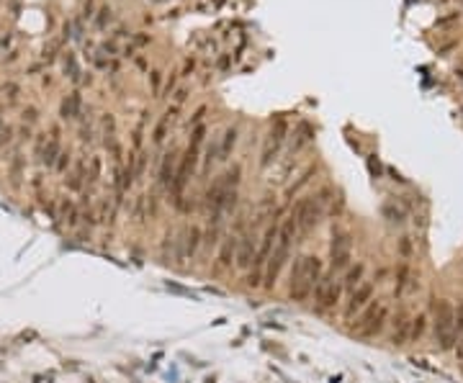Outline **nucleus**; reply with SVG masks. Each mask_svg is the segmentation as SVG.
I'll use <instances>...</instances> for the list:
<instances>
[{
	"instance_id": "obj_1",
	"label": "nucleus",
	"mask_w": 463,
	"mask_h": 383,
	"mask_svg": "<svg viewBox=\"0 0 463 383\" xmlns=\"http://www.w3.org/2000/svg\"><path fill=\"white\" fill-rule=\"evenodd\" d=\"M296 236H299L296 221H293L291 216H286L283 221H280V234H278V239H276L273 252H270V260L265 265V275H263V288L265 291H273L276 288L280 270H283V265L288 263V257H291V244H293Z\"/></svg>"
},
{
	"instance_id": "obj_2",
	"label": "nucleus",
	"mask_w": 463,
	"mask_h": 383,
	"mask_svg": "<svg viewBox=\"0 0 463 383\" xmlns=\"http://www.w3.org/2000/svg\"><path fill=\"white\" fill-rule=\"evenodd\" d=\"M432 329L440 350H453L461 337L456 334V306L448 298H435L432 303Z\"/></svg>"
},
{
	"instance_id": "obj_3",
	"label": "nucleus",
	"mask_w": 463,
	"mask_h": 383,
	"mask_svg": "<svg viewBox=\"0 0 463 383\" xmlns=\"http://www.w3.org/2000/svg\"><path fill=\"white\" fill-rule=\"evenodd\" d=\"M389 319V306L383 301H370L368 306L358 314V322L353 332L358 337H378L383 332V324Z\"/></svg>"
},
{
	"instance_id": "obj_4",
	"label": "nucleus",
	"mask_w": 463,
	"mask_h": 383,
	"mask_svg": "<svg viewBox=\"0 0 463 383\" xmlns=\"http://www.w3.org/2000/svg\"><path fill=\"white\" fill-rule=\"evenodd\" d=\"M288 298L304 303L311 298V286L307 283V255H296L288 273Z\"/></svg>"
},
{
	"instance_id": "obj_5",
	"label": "nucleus",
	"mask_w": 463,
	"mask_h": 383,
	"mask_svg": "<svg viewBox=\"0 0 463 383\" xmlns=\"http://www.w3.org/2000/svg\"><path fill=\"white\" fill-rule=\"evenodd\" d=\"M350 257H353V236L342 229H335L330 242V270L345 273L350 267Z\"/></svg>"
},
{
	"instance_id": "obj_6",
	"label": "nucleus",
	"mask_w": 463,
	"mask_h": 383,
	"mask_svg": "<svg viewBox=\"0 0 463 383\" xmlns=\"http://www.w3.org/2000/svg\"><path fill=\"white\" fill-rule=\"evenodd\" d=\"M373 294H376V280H363L353 294H347V301L342 306V319L353 322V317H358V314L373 301Z\"/></svg>"
},
{
	"instance_id": "obj_7",
	"label": "nucleus",
	"mask_w": 463,
	"mask_h": 383,
	"mask_svg": "<svg viewBox=\"0 0 463 383\" xmlns=\"http://www.w3.org/2000/svg\"><path fill=\"white\" fill-rule=\"evenodd\" d=\"M237 244H240V236H237V234H229V236H224V239H221L219 250H216V260H214V275H224L234 265Z\"/></svg>"
},
{
	"instance_id": "obj_8",
	"label": "nucleus",
	"mask_w": 463,
	"mask_h": 383,
	"mask_svg": "<svg viewBox=\"0 0 463 383\" xmlns=\"http://www.w3.org/2000/svg\"><path fill=\"white\" fill-rule=\"evenodd\" d=\"M255 252H257V242L252 232H245L240 236V244H237V257H234V267L240 273H247L252 267V260H255Z\"/></svg>"
},
{
	"instance_id": "obj_9",
	"label": "nucleus",
	"mask_w": 463,
	"mask_h": 383,
	"mask_svg": "<svg viewBox=\"0 0 463 383\" xmlns=\"http://www.w3.org/2000/svg\"><path fill=\"white\" fill-rule=\"evenodd\" d=\"M201 242H203V229L198 224H190V227L183 229L180 234V244H183V260H193L201 250Z\"/></svg>"
},
{
	"instance_id": "obj_10",
	"label": "nucleus",
	"mask_w": 463,
	"mask_h": 383,
	"mask_svg": "<svg viewBox=\"0 0 463 383\" xmlns=\"http://www.w3.org/2000/svg\"><path fill=\"white\" fill-rule=\"evenodd\" d=\"M394 332H391V342L401 347L404 342H409V332H412V317H406V311H399V314H394Z\"/></svg>"
},
{
	"instance_id": "obj_11",
	"label": "nucleus",
	"mask_w": 463,
	"mask_h": 383,
	"mask_svg": "<svg viewBox=\"0 0 463 383\" xmlns=\"http://www.w3.org/2000/svg\"><path fill=\"white\" fill-rule=\"evenodd\" d=\"M342 283H340V278L335 280V283L327 288V294H324V298H322V303H317V306H314V311L319 314V317H327V314H330L337 303H340V298H342Z\"/></svg>"
},
{
	"instance_id": "obj_12",
	"label": "nucleus",
	"mask_w": 463,
	"mask_h": 383,
	"mask_svg": "<svg viewBox=\"0 0 463 383\" xmlns=\"http://www.w3.org/2000/svg\"><path fill=\"white\" fill-rule=\"evenodd\" d=\"M363 275H366V263H355V265H350L342 278H340V283H342V291L345 294H353V291L363 283Z\"/></svg>"
},
{
	"instance_id": "obj_13",
	"label": "nucleus",
	"mask_w": 463,
	"mask_h": 383,
	"mask_svg": "<svg viewBox=\"0 0 463 383\" xmlns=\"http://www.w3.org/2000/svg\"><path fill=\"white\" fill-rule=\"evenodd\" d=\"M178 162H180V160H178V154L170 152V154H165V160H162V165H160V175H157V180H160V185L167 188V190H170L173 183H175Z\"/></svg>"
},
{
	"instance_id": "obj_14",
	"label": "nucleus",
	"mask_w": 463,
	"mask_h": 383,
	"mask_svg": "<svg viewBox=\"0 0 463 383\" xmlns=\"http://www.w3.org/2000/svg\"><path fill=\"white\" fill-rule=\"evenodd\" d=\"M327 273L324 270V263L319 260L317 255H307V283L311 286V291H314V286L319 283V278Z\"/></svg>"
},
{
	"instance_id": "obj_15",
	"label": "nucleus",
	"mask_w": 463,
	"mask_h": 383,
	"mask_svg": "<svg viewBox=\"0 0 463 383\" xmlns=\"http://www.w3.org/2000/svg\"><path fill=\"white\" fill-rule=\"evenodd\" d=\"M60 219L67 224L70 229H75L77 224H80V208H77V204L75 201H62V206H60Z\"/></svg>"
},
{
	"instance_id": "obj_16",
	"label": "nucleus",
	"mask_w": 463,
	"mask_h": 383,
	"mask_svg": "<svg viewBox=\"0 0 463 383\" xmlns=\"http://www.w3.org/2000/svg\"><path fill=\"white\" fill-rule=\"evenodd\" d=\"M219 236H221V224H211L209 221V229L203 232V242H201V247H206L209 252H214V250H219Z\"/></svg>"
},
{
	"instance_id": "obj_17",
	"label": "nucleus",
	"mask_w": 463,
	"mask_h": 383,
	"mask_svg": "<svg viewBox=\"0 0 463 383\" xmlns=\"http://www.w3.org/2000/svg\"><path fill=\"white\" fill-rule=\"evenodd\" d=\"M425 326H427V314H417V317H412V332H409L412 342H417L425 334Z\"/></svg>"
},
{
	"instance_id": "obj_18",
	"label": "nucleus",
	"mask_w": 463,
	"mask_h": 383,
	"mask_svg": "<svg viewBox=\"0 0 463 383\" xmlns=\"http://www.w3.org/2000/svg\"><path fill=\"white\" fill-rule=\"evenodd\" d=\"M394 278H397V296H401V294H404V286L409 283V265L401 263V265L397 267V275H394Z\"/></svg>"
},
{
	"instance_id": "obj_19",
	"label": "nucleus",
	"mask_w": 463,
	"mask_h": 383,
	"mask_svg": "<svg viewBox=\"0 0 463 383\" xmlns=\"http://www.w3.org/2000/svg\"><path fill=\"white\" fill-rule=\"evenodd\" d=\"M67 165H70V154H67V152H60V157H57V162H54V167H57L60 173H64V170H67Z\"/></svg>"
},
{
	"instance_id": "obj_20",
	"label": "nucleus",
	"mask_w": 463,
	"mask_h": 383,
	"mask_svg": "<svg viewBox=\"0 0 463 383\" xmlns=\"http://www.w3.org/2000/svg\"><path fill=\"white\" fill-rule=\"evenodd\" d=\"M75 111H77V98L72 95V98H70V100H67V103H64V108H62V114H64V118H67V116H72Z\"/></svg>"
},
{
	"instance_id": "obj_21",
	"label": "nucleus",
	"mask_w": 463,
	"mask_h": 383,
	"mask_svg": "<svg viewBox=\"0 0 463 383\" xmlns=\"http://www.w3.org/2000/svg\"><path fill=\"white\" fill-rule=\"evenodd\" d=\"M399 255H401V257H409V255H412V242L406 239V236L399 242Z\"/></svg>"
},
{
	"instance_id": "obj_22",
	"label": "nucleus",
	"mask_w": 463,
	"mask_h": 383,
	"mask_svg": "<svg viewBox=\"0 0 463 383\" xmlns=\"http://www.w3.org/2000/svg\"><path fill=\"white\" fill-rule=\"evenodd\" d=\"M340 381H342V376H332L330 378V383H340Z\"/></svg>"
},
{
	"instance_id": "obj_23",
	"label": "nucleus",
	"mask_w": 463,
	"mask_h": 383,
	"mask_svg": "<svg viewBox=\"0 0 463 383\" xmlns=\"http://www.w3.org/2000/svg\"><path fill=\"white\" fill-rule=\"evenodd\" d=\"M458 342H461V347H463V337H461V340H458Z\"/></svg>"
}]
</instances>
